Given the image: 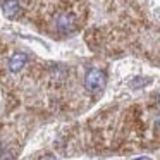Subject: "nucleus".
<instances>
[{
  "label": "nucleus",
  "instance_id": "nucleus-1",
  "mask_svg": "<svg viewBox=\"0 0 160 160\" xmlns=\"http://www.w3.org/2000/svg\"><path fill=\"white\" fill-rule=\"evenodd\" d=\"M107 84V76L100 69H90L84 76V88L90 93H100Z\"/></svg>",
  "mask_w": 160,
  "mask_h": 160
},
{
  "label": "nucleus",
  "instance_id": "nucleus-2",
  "mask_svg": "<svg viewBox=\"0 0 160 160\" xmlns=\"http://www.w3.org/2000/svg\"><path fill=\"white\" fill-rule=\"evenodd\" d=\"M55 24H57L59 33L69 35V33H72L74 29H76V18H74L72 14H69V12H64V14H60L59 18H57Z\"/></svg>",
  "mask_w": 160,
  "mask_h": 160
},
{
  "label": "nucleus",
  "instance_id": "nucleus-3",
  "mask_svg": "<svg viewBox=\"0 0 160 160\" xmlns=\"http://www.w3.org/2000/svg\"><path fill=\"white\" fill-rule=\"evenodd\" d=\"M2 12L7 19H18L21 16V5L18 0H2Z\"/></svg>",
  "mask_w": 160,
  "mask_h": 160
},
{
  "label": "nucleus",
  "instance_id": "nucleus-4",
  "mask_svg": "<svg viewBox=\"0 0 160 160\" xmlns=\"http://www.w3.org/2000/svg\"><path fill=\"white\" fill-rule=\"evenodd\" d=\"M26 62H28V57L22 52H16L14 55L9 59V69H11L12 72H19V71L26 66Z\"/></svg>",
  "mask_w": 160,
  "mask_h": 160
},
{
  "label": "nucleus",
  "instance_id": "nucleus-5",
  "mask_svg": "<svg viewBox=\"0 0 160 160\" xmlns=\"http://www.w3.org/2000/svg\"><path fill=\"white\" fill-rule=\"evenodd\" d=\"M150 83H152L150 78H136V79L131 81V86L138 90V88H143V86H146V84H150Z\"/></svg>",
  "mask_w": 160,
  "mask_h": 160
},
{
  "label": "nucleus",
  "instance_id": "nucleus-6",
  "mask_svg": "<svg viewBox=\"0 0 160 160\" xmlns=\"http://www.w3.org/2000/svg\"><path fill=\"white\" fill-rule=\"evenodd\" d=\"M0 160H12V155L11 153H2V155H0Z\"/></svg>",
  "mask_w": 160,
  "mask_h": 160
},
{
  "label": "nucleus",
  "instance_id": "nucleus-7",
  "mask_svg": "<svg viewBox=\"0 0 160 160\" xmlns=\"http://www.w3.org/2000/svg\"><path fill=\"white\" fill-rule=\"evenodd\" d=\"M134 160H152L150 157H138V158H134Z\"/></svg>",
  "mask_w": 160,
  "mask_h": 160
},
{
  "label": "nucleus",
  "instance_id": "nucleus-8",
  "mask_svg": "<svg viewBox=\"0 0 160 160\" xmlns=\"http://www.w3.org/2000/svg\"><path fill=\"white\" fill-rule=\"evenodd\" d=\"M157 103H158V107H160V93H158V97H157Z\"/></svg>",
  "mask_w": 160,
  "mask_h": 160
},
{
  "label": "nucleus",
  "instance_id": "nucleus-9",
  "mask_svg": "<svg viewBox=\"0 0 160 160\" xmlns=\"http://www.w3.org/2000/svg\"><path fill=\"white\" fill-rule=\"evenodd\" d=\"M157 129H160V119L157 121Z\"/></svg>",
  "mask_w": 160,
  "mask_h": 160
},
{
  "label": "nucleus",
  "instance_id": "nucleus-10",
  "mask_svg": "<svg viewBox=\"0 0 160 160\" xmlns=\"http://www.w3.org/2000/svg\"><path fill=\"white\" fill-rule=\"evenodd\" d=\"M47 160H55V158H47Z\"/></svg>",
  "mask_w": 160,
  "mask_h": 160
}]
</instances>
